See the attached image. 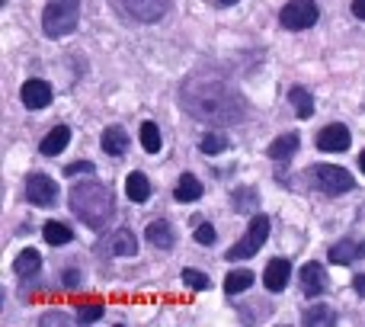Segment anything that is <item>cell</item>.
Listing matches in <instances>:
<instances>
[{"instance_id": "obj_1", "label": "cell", "mask_w": 365, "mask_h": 327, "mask_svg": "<svg viewBox=\"0 0 365 327\" xmlns=\"http://www.w3.org/2000/svg\"><path fill=\"white\" fill-rule=\"evenodd\" d=\"M180 103L192 119L208 126H237L247 119V100L240 90L215 74H189L180 87Z\"/></svg>"}, {"instance_id": "obj_2", "label": "cell", "mask_w": 365, "mask_h": 327, "mask_svg": "<svg viewBox=\"0 0 365 327\" xmlns=\"http://www.w3.org/2000/svg\"><path fill=\"white\" fill-rule=\"evenodd\" d=\"M68 202H71V212L90 225L93 231H103L109 225V218L115 215V199H113V189L100 180H81L71 186L68 193Z\"/></svg>"}, {"instance_id": "obj_3", "label": "cell", "mask_w": 365, "mask_h": 327, "mask_svg": "<svg viewBox=\"0 0 365 327\" xmlns=\"http://www.w3.org/2000/svg\"><path fill=\"white\" fill-rule=\"evenodd\" d=\"M81 0H48L42 10V29L48 39H64L77 29Z\"/></svg>"}, {"instance_id": "obj_4", "label": "cell", "mask_w": 365, "mask_h": 327, "mask_svg": "<svg viewBox=\"0 0 365 327\" xmlns=\"http://www.w3.org/2000/svg\"><path fill=\"white\" fill-rule=\"evenodd\" d=\"M308 176H311V183L327 196H343V193H349V189H356V180L349 176V170L336 167V164H314V167L308 170Z\"/></svg>"}, {"instance_id": "obj_5", "label": "cell", "mask_w": 365, "mask_h": 327, "mask_svg": "<svg viewBox=\"0 0 365 327\" xmlns=\"http://www.w3.org/2000/svg\"><path fill=\"white\" fill-rule=\"evenodd\" d=\"M266 238H269V215L257 212L250 218V228H247V234L231 247V251L225 253V257L227 260H250V257H257V251L266 244Z\"/></svg>"}, {"instance_id": "obj_6", "label": "cell", "mask_w": 365, "mask_h": 327, "mask_svg": "<svg viewBox=\"0 0 365 327\" xmlns=\"http://www.w3.org/2000/svg\"><path fill=\"white\" fill-rule=\"evenodd\" d=\"M279 23L292 32L311 29V26L317 23V4L314 0H289V4L282 6V13H279Z\"/></svg>"}, {"instance_id": "obj_7", "label": "cell", "mask_w": 365, "mask_h": 327, "mask_svg": "<svg viewBox=\"0 0 365 327\" xmlns=\"http://www.w3.org/2000/svg\"><path fill=\"white\" fill-rule=\"evenodd\" d=\"M119 6L135 23H158L170 13V0H119Z\"/></svg>"}, {"instance_id": "obj_8", "label": "cell", "mask_w": 365, "mask_h": 327, "mask_svg": "<svg viewBox=\"0 0 365 327\" xmlns=\"http://www.w3.org/2000/svg\"><path fill=\"white\" fill-rule=\"evenodd\" d=\"M26 199L32 206H55L58 199V183L51 180L48 173H29L26 176Z\"/></svg>"}, {"instance_id": "obj_9", "label": "cell", "mask_w": 365, "mask_h": 327, "mask_svg": "<svg viewBox=\"0 0 365 327\" xmlns=\"http://www.w3.org/2000/svg\"><path fill=\"white\" fill-rule=\"evenodd\" d=\"M349 145H353V135H349V129L340 126V122H334V126H324L321 132H317V148H321V151L336 154V151H346Z\"/></svg>"}, {"instance_id": "obj_10", "label": "cell", "mask_w": 365, "mask_h": 327, "mask_svg": "<svg viewBox=\"0 0 365 327\" xmlns=\"http://www.w3.org/2000/svg\"><path fill=\"white\" fill-rule=\"evenodd\" d=\"M100 251L109 253V257H135L138 253V241H135V234L128 228H119V231H113L103 241Z\"/></svg>"}, {"instance_id": "obj_11", "label": "cell", "mask_w": 365, "mask_h": 327, "mask_svg": "<svg viewBox=\"0 0 365 327\" xmlns=\"http://www.w3.org/2000/svg\"><path fill=\"white\" fill-rule=\"evenodd\" d=\"M19 96H23V106L26 109H45L51 103V84L42 81V77H32V81L23 84Z\"/></svg>"}, {"instance_id": "obj_12", "label": "cell", "mask_w": 365, "mask_h": 327, "mask_svg": "<svg viewBox=\"0 0 365 327\" xmlns=\"http://www.w3.org/2000/svg\"><path fill=\"white\" fill-rule=\"evenodd\" d=\"M289 279H292V263L285 257H276V260H269V263H266L263 283H266V289H269V292H282L285 286H289Z\"/></svg>"}, {"instance_id": "obj_13", "label": "cell", "mask_w": 365, "mask_h": 327, "mask_svg": "<svg viewBox=\"0 0 365 327\" xmlns=\"http://www.w3.org/2000/svg\"><path fill=\"white\" fill-rule=\"evenodd\" d=\"M327 273H324V266L321 263H304L302 266V289H304V296L308 298H317V296H324L327 292Z\"/></svg>"}, {"instance_id": "obj_14", "label": "cell", "mask_w": 365, "mask_h": 327, "mask_svg": "<svg viewBox=\"0 0 365 327\" xmlns=\"http://www.w3.org/2000/svg\"><path fill=\"white\" fill-rule=\"evenodd\" d=\"M356 257H365V241H356V238H343L330 247V263L336 266H346L353 263Z\"/></svg>"}, {"instance_id": "obj_15", "label": "cell", "mask_w": 365, "mask_h": 327, "mask_svg": "<svg viewBox=\"0 0 365 327\" xmlns=\"http://www.w3.org/2000/svg\"><path fill=\"white\" fill-rule=\"evenodd\" d=\"M145 238H148V244L151 247H158V251H170L173 247V228H170V221H164V218H154V221H148V228H145Z\"/></svg>"}, {"instance_id": "obj_16", "label": "cell", "mask_w": 365, "mask_h": 327, "mask_svg": "<svg viewBox=\"0 0 365 327\" xmlns=\"http://www.w3.org/2000/svg\"><path fill=\"white\" fill-rule=\"evenodd\" d=\"M68 141H71V129L68 126H58V129H51V132L42 139V145H38V154H45V158H55V154H61L64 148H68Z\"/></svg>"}, {"instance_id": "obj_17", "label": "cell", "mask_w": 365, "mask_h": 327, "mask_svg": "<svg viewBox=\"0 0 365 327\" xmlns=\"http://www.w3.org/2000/svg\"><path fill=\"white\" fill-rule=\"evenodd\" d=\"M103 151L113 154V158H122V154L128 151V135H125V129L109 126L106 132H103Z\"/></svg>"}, {"instance_id": "obj_18", "label": "cell", "mask_w": 365, "mask_h": 327, "mask_svg": "<svg viewBox=\"0 0 365 327\" xmlns=\"http://www.w3.org/2000/svg\"><path fill=\"white\" fill-rule=\"evenodd\" d=\"M125 193L132 202H148L151 199V180H148L141 170H135V173L125 176Z\"/></svg>"}, {"instance_id": "obj_19", "label": "cell", "mask_w": 365, "mask_h": 327, "mask_svg": "<svg viewBox=\"0 0 365 327\" xmlns=\"http://www.w3.org/2000/svg\"><path fill=\"white\" fill-rule=\"evenodd\" d=\"M298 141H302V139H298V132H285V135H279V139L272 141L266 154H269L272 161H289L292 154L298 151Z\"/></svg>"}, {"instance_id": "obj_20", "label": "cell", "mask_w": 365, "mask_h": 327, "mask_svg": "<svg viewBox=\"0 0 365 327\" xmlns=\"http://www.w3.org/2000/svg\"><path fill=\"white\" fill-rule=\"evenodd\" d=\"M302 321L308 327H330V324H336V311H334V305H311V308H304Z\"/></svg>"}, {"instance_id": "obj_21", "label": "cell", "mask_w": 365, "mask_h": 327, "mask_svg": "<svg viewBox=\"0 0 365 327\" xmlns=\"http://www.w3.org/2000/svg\"><path fill=\"white\" fill-rule=\"evenodd\" d=\"M173 196H177V202H195L202 199V180L195 173H182L177 189H173Z\"/></svg>"}, {"instance_id": "obj_22", "label": "cell", "mask_w": 365, "mask_h": 327, "mask_svg": "<svg viewBox=\"0 0 365 327\" xmlns=\"http://www.w3.org/2000/svg\"><path fill=\"white\" fill-rule=\"evenodd\" d=\"M289 103H292V109H295L298 119H311V116H314V96H311L304 87H292Z\"/></svg>"}, {"instance_id": "obj_23", "label": "cell", "mask_w": 365, "mask_h": 327, "mask_svg": "<svg viewBox=\"0 0 365 327\" xmlns=\"http://www.w3.org/2000/svg\"><path fill=\"white\" fill-rule=\"evenodd\" d=\"M253 283H257V279H253L250 270H231L225 276V292L227 296H240V292H247Z\"/></svg>"}, {"instance_id": "obj_24", "label": "cell", "mask_w": 365, "mask_h": 327, "mask_svg": "<svg viewBox=\"0 0 365 327\" xmlns=\"http://www.w3.org/2000/svg\"><path fill=\"white\" fill-rule=\"evenodd\" d=\"M42 234H45V241H48L51 247H64V244L74 241V231H71L68 225H61V221H45Z\"/></svg>"}, {"instance_id": "obj_25", "label": "cell", "mask_w": 365, "mask_h": 327, "mask_svg": "<svg viewBox=\"0 0 365 327\" xmlns=\"http://www.w3.org/2000/svg\"><path fill=\"white\" fill-rule=\"evenodd\" d=\"M13 270H16V276H36V273L42 270V257H38V251H23L16 257V263H13Z\"/></svg>"}, {"instance_id": "obj_26", "label": "cell", "mask_w": 365, "mask_h": 327, "mask_svg": "<svg viewBox=\"0 0 365 327\" xmlns=\"http://www.w3.org/2000/svg\"><path fill=\"white\" fill-rule=\"evenodd\" d=\"M199 151H202V154H221V151H227V135H225V132H208V135H202Z\"/></svg>"}, {"instance_id": "obj_27", "label": "cell", "mask_w": 365, "mask_h": 327, "mask_svg": "<svg viewBox=\"0 0 365 327\" xmlns=\"http://www.w3.org/2000/svg\"><path fill=\"white\" fill-rule=\"evenodd\" d=\"M141 145H145L148 154H158L160 151V145H164V141H160V129L154 126V122H145V126H141Z\"/></svg>"}, {"instance_id": "obj_28", "label": "cell", "mask_w": 365, "mask_h": 327, "mask_svg": "<svg viewBox=\"0 0 365 327\" xmlns=\"http://www.w3.org/2000/svg\"><path fill=\"white\" fill-rule=\"evenodd\" d=\"M231 202H234V208L237 212H253L257 208V189H234L231 193Z\"/></svg>"}, {"instance_id": "obj_29", "label": "cell", "mask_w": 365, "mask_h": 327, "mask_svg": "<svg viewBox=\"0 0 365 327\" xmlns=\"http://www.w3.org/2000/svg\"><path fill=\"white\" fill-rule=\"evenodd\" d=\"M182 283H186L189 289H195V292H208L212 279H208L205 273H199V270H182Z\"/></svg>"}, {"instance_id": "obj_30", "label": "cell", "mask_w": 365, "mask_h": 327, "mask_svg": "<svg viewBox=\"0 0 365 327\" xmlns=\"http://www.w3.org/2000/svg\"><path fill=\"white\" fill-rule=\"evenodd\" d=\"M103 311H106L103 305H83V308L77 311V321H87V324H90V321H100Z\"/></svg>"}, {"instance_id": "obj_31", "label": "cell", "mask_w": 365, "mask_h": 327, "mask_svg": "<svg viewBox=\"0 0 365 327\" xmlns=\"http://www.w3.org/2000/svg\"><path fill=\"white\" fill-rule=\"evenodd\" d=\"M195 241H199V244H215V228L212 225H208V221H205V225H199V228H195Z\"/></svg>"}, {"instance_id": "obj_32", "label": "cell", "mask_w": 365, "mask_h": 327, "mask_svg": "<svg viewBox=\"0 0 365 327\" xmlns=\"http://www.w3.org/2000/svg\"><path fill=\"white\" fill-rule=\"evenodd\" d=\"M77 173H93V164L77 161V164H68V167H64V176H77Z\"/></svg>"}, {"instance_id": "obj_33", "label": "cell", "mask_w": 365, "mask_h": 327, "mask_svg": "<svg viewBox=\"0 0 365 327\" xmlns=\"http://www.w3.org/2000/svg\"><path fill=\"white\" fill-rule=\"evenodd\" d=\"M64 286H68V289H77V286H81V273L68 270V273H64Z\"/></svg>"}, {"instance_id": "obj_34", "label": "cell", "mask_w": 365, "mask_h": 327, "mask_svg": "<svg viewBox=\"0 0 365 327\" xmlns=\"http://www.w3.org/2000/svg\"><path fill=\"white\" fill-rule=\"evenodd\" d=\"M353 289L359 292V298H365V273H359V276L353 279Z\"/></svg>"}, {"instance_id": "obj_35", "label": "cell", "mask_w": 365, "mask_h": 327, "mask_svg": "<svg viewBox=\"0 0 365 327\" xmlns=\"http://www.w3.org/2000/svg\"><path fill=\"white\" fill-rule=\"evenodd\" d=\"M42 324H68L64 315H42Z\"/></svg>"}, {"instance_id": "obj_36", "label": "cell", "mask_w": 365, "mask_h": 327, "mask_svg": "<svg viewBox=\"0 0 365 327\" xmlns=\"http://www.w3.org/2000/svg\"><path fill=\"white\" fill-rule=\"evenodd\" d=\"M353 16H359L365 23V0H353Z\"/></svg>"}, {"instance_id": "obj_37", "label": "cell", "mask_w": 365, "mask_h": 327, "mask_svg": "<svg viewBox=\"0 0 365 327\" xmlns=\"http://www.w3.org/2000/svg\"><path fill=\"white\" fill-rule=\"evenodd\" d=\"M218 4H221V6H234V4H237V0H218Z\"/></svg>"}, {"instance_id": "obj_38", "label": "cell", "mask_w": 365, "mask_h": 327, "mask_svg": "<svg viewBox=\"0 0 365 327\" xmlns=\"http://www.w3.org/2000/svg\"><path fill=\"white\" fill-rule=\"evenodd\" d=\"M359 167H362V173H365V151L359 154Z\"/></svg>"}]
</instances>
